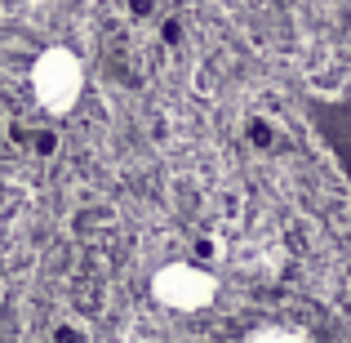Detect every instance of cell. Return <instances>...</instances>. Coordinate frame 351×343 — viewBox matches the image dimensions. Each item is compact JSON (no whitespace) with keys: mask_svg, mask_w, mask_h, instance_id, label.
<instances>
[{"mask_svg":"<svg viewBox=\"0 0 351 343\" xmlns=\"http://www.w3.org/2000/svg\"><path fill=\"white\" fill-rule=\"evenodd\" d=\"M27 85H32V98H36L40 112L67 116L80 103V94H85V63L67 45H49V49H40L32 58Z\"/></svg>","mask_w":351,"mask_h":343,"instance_id":"6da1fadb","label":"cell"},{"mask_svg":"<svg viewBox=\"0 0 351 343\" xmlns=\"http://www.w3.org/2000/svg\"><path fill=\"white\" fill-rule=\"evenodd\" d=\"M152 299L169 312L191 317V312H205L218 299V276L205 272L200 263H182L178 258V263H165L152 272Z\"/></svg>","mask_w":351,"mask_h":343,"instance_id":"7a4b0ae2","label":"cell"},{"mask_svg":"<svg viewBox=\"0 0 351 343\" xmlns=\"http://www.w3.org/2000/svg\"><path fill=\"white\" fill-rule=\"evenodd\" d=\"M245 343H316V339L302 335V330H293V326H258Z\"/></svg>","mask_w":351,"mask_h":343,"instance_id":"277c9868","label":"cell"},{"mask_svg":"<svg viewBox=\"0 0 351 343\" xmlns=\"http://www.w3.org/2000/svg\"><path fill=\"white\" fill-rule=\"evenodd\" d=\"M302 116L320 134V143L343 161L338 170L351 183V89H343V94H307L302 98Z\"/></svg>","mask_w":351,"mask_h":343,"instance_id":"3957f363","label":"cell"}]
</instances>
